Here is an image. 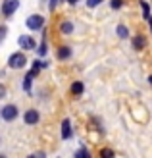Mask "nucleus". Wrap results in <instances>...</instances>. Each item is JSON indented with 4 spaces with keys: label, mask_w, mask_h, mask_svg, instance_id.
<instances>
[{
    "label": "nucleus",
    "mask_w": 152,
    "mask_h": 158,
    "mask_svg": "<svg viewBox=\"0 0 152 158\" xmlns=\"http://www.w3.org/2000/svg\"><path fill=\"white\" fill-rule=\"evenodd\" d=\"M25 64H27V58H25L23 52H14L12 56L8 58V66L12 69H21V68H25Z\"/></svg>",
    "instance_id": "f257e3e1"
},
{
    "label": "nucleus",
    "mask_w": 152,
    "mask_h": 158,
    "mask_svg": "<svg viewBox=\"0 0 152 158\" xmlns=\"http://www.w3.org/2000/svg\"><path fill=\"white\" fill-rule=\"evenodd\" d=\"M25 25L31 31H39V29H43V25H44V18H43L41 14H33V15H29V18H27Z\"/></svg>",
    "instance_id": "f03ea898"
},
{
    "label": "nucleus",
    "mask_w": 152,
    "mask_h": 158,
    "mask_svg": "<svg viewBox=\"0 0 152 158\" xmlns=\"http://www.w3.org/2000/svg\"><path fill=\"white\" fill-rule=\"evenodd\" d=\"M18 106L15 104H6L2 110H0V116H2V120H6V122H14L15 118H18Z\"/></svg>",
    "instance_id": "7ed1b4c3"
},
{
    "label": "nucleus",
    "mask_w": 152,
    "mask_h": 158,
    "mask_svg": "<svg viewBox=\"0 0 152 158\" xmlns=\"http://www.w3.org/2000/svg\"><path fill=\"white\" fill-rule=\"evenodd\" d=\"M18 8H19V0H4L2 2V14L6 18H10V15L15 14Z\"/></svg>",
    "instance_id": "20e7f679"
},
{
    "label": "nucleus",
    "mask_w": 152,
    "mask_h": 158,
    "mask_svg": "<svg viewBox=\"0 0 152 158\" xmlns=\"http://www.w3.org/2000/svg\"><path fill=\"white\" fill-rule=\"evenodd\" d=\"M18 43H19V46L23 50H35L37 48V43H35V39L31 35H21Z\"/></svg>",
    "instance_id": "39448f33"
},
{
    "label": "nucleus",
    "mask_w": 152,
    "mask_h": 158,
    "mask_svg": "<svg viewBox=\"0 0 152 158\" xmlns=\"http://www.w3.org/2000/svg\"><path fill=\"white\" fill-rule=\"evenodd\" d=\"M39 120H41V114H39V110H35V108H31L23 114V122L27 125H35V123H39Z\"/></svg>",
    "instance_id": "423d86ee"
},
{
    "label": "nucleus",
    "mask_w": 152,
    "mask_h": 158,
    "mask_svg": "<svg viewBox=\"0 0 152 158\" xmlns=\"http://www.w3.org/2000/svg\"><path fill=\"white\" fill-rule=\"evenodd\" d=\"M71 135H73V131H71V122L66 118V120L62 122V139L68 141V139H71Z\"/></svg>",
    "instance_id": "0eeeda50"
},
{
    "label": "nucleus",
    "mask_w": 152,
    "mask_h": 158,
    "mask_svg": "<svg viewBox=\"0 0 152 158\" xmlns=\"http://www.w3.org/2000/svg\"><path fill=\"white\" fill-rule=\"evenodd\" d=\"M133 48H135V50H145V48H146V37H145V35L133 37Z\"/></svg>",
    "instance_id": "6e6552de"
},
{
    "label": "nucleus",
    "mask_w": 152,
    "mask_h": 158,
    "mask_svg": "<svg viewBox=\"0 0 152 158\" xmlns=\"http://www.w3.org/2000/svg\"><path fill=\"white\" fill-rule=\"evenodd\" d=\"M56 58H58V60H68V58H71V48H69V46H60L58 52H56Z\"/></svg>",
    "instance_id": "1a4fd4ad"
},
{
    "label": "nucleus",
    "mask_w": 152,
    "mask_h": 158,
    "mask_svg": "<svg viewBox=\"0 0 152 158\" xmlns=\"http://www.w3.org/2000/svg\"><path fill=\"white\" fill-rule=\"evenodd\" d=\"M39 56H46V52H48V44H46V29H44V33H43V41L41 44H39V48H35Z\"/></svg>",
    "instance_id": "9d476101"
},
{
    "label": "nucleus",
    "mask_w": 152,
    "mask_h": 158,
    "mask_svg": "<svg viewBox=\"0 0 152 158\" xmlns=\"http://www.w3.org/2000/svg\"><path fill=\"white\" fill-rule=\"evenodd\" d=\"M60 33L71 35V33H73V23H71V21H62L60 23Z\"/></svg>",
    "instance_id": "9b49d317"
},
{
    "label": "nucleus",
    "mask_w": 152,
    "mask_h": 158,
    "mask_svg": "<svg viewBox=\"0 0 152 158\" xmlns=\"http://www.w3.org/2000/svg\"><path fill=\"white\" fill-rule=\"evenodd\" d=\"M141 8H142V15H145V21H150V6L146 0H141Z\"/></svg>",
    "instance_id": "f8f14e48"
},
{
    "label": "nucleus",
    "mask_w": 152,
    "mask_h": 158,
    "mask_svg": "<svg viewBox=\"0 0 152 158\" xmlns=\"http://www.w3.org/2000/svg\"><path fill=\"white\" fill-rule=\"evenodd\" d=\"M116 33H117L119 39H127V37H129V29H127L125 25H117L116 27Z\"/></svg>",
    "instance_id": "ddd939ff"
},
{
    "label": "nucleus",
    "mask_w": 152,
    "mask_h": 158,
    "mask_svg": "<svg viewBox=\"0 0 152 158\" xmlns=\"http://www.w3.org/2000/svg\"><path fill=\"white\" fill-rule=\"evenodd\" d=\"M83 91H85V85L81 81H75L73 85H71V93L73 94H83Z\"/></svg>",
    "instance_id": "4468645a"
},
{
    "label": "nucleus",
    "mask_w": 152,
    "mask_h": 158,
    "mask_svg": "<svg viewBox=\"0 0 152 158\" xmlns=\"http://www.w3.org/2000/svg\"><path fill=\"white\" fill-rule=\"evenodd\" d=\"M31 81H33V77L25 75V79H23V91H25V93H29V91H31Z\"/></svg>",
    "instance_id": "2eb2a0df"
},
{
    "label": "nucleus",
    "mask_w": 152,
    "mask_h": 158,
    "mask_svg": "<svg viewBox=\"0 0 152 158\" xmlns=\"http://www.w3.org/2000/svg\"><path fill=\"white\" fill-rule=\"evenodd\" d=\"M123 6V0H110V8L112 10H119Z\"/></svg>",
    "instance_id": "dca6fc26"
},
{
    "label": "nucleus",
    "mask_w": 152,
    "mask_h": 158,
    "mask_svg": "<svg viewBox=\"0 0 152 158\" xmlns=\"http://www.w3.org/2000/svg\"><path fill=\"white\" fill-rule=\"evenodd\" d=\"M89 156H91V152L87 151V148H81V151L75 152V158H89Z\"/></svg>",
    "instance_id": "f3484780"
},
{
    "label": "nucleus",
    "mask_w": 152,
    "mask_h": 158,
    "mask_svg": "<svg viewBox=\"0 0 152 158\" xmlns=\"http://www.w3.org/2000/svg\"><path fill=\"white\" fill-rule=\"evenodd\" d=\"M100 156H102V158H112V156H114V151H112V148H102V151H100Z\"/></svg>",
    "instance_id": "a211bd4d"
},
{
    "label": "nucleus",
    "mask_w": 152,
    "mask_h": 158,
    "mask_svg": "<svg viewBox=\"0 0 152 158\" xmlns=\"http://www.w3.org/2000/svg\"><path fill=\"white\" fill-rule=\"evenodd\" d=\"M46 66H48V64H46V62H41V60H35V62H33V68L39 69V72H41L43 68H46Z\"/></svg>",
    "instance_id": "6ab92c4d"
},
{
    "label": "nucleus",
    "mask_w": 152,
    "mask_h": 158,
    "mask_svg": "<svg viewBox=\"0 0 152 158\" xmlns=\"http://www.w3.org/2000/svg\"><path fill=\"white\" fill-rule=\"evenodd\" d=\"M62 2V0H50V2H48V10L50 12H54L56 10V8H58V4Z\"/></svg>",
    "instance_id": "aec40b11"
},
{
    "label": "nucleus",
    "mask_w": 152,
    "mask_h": 158,
    "mask_svg": "<svg viewBox=\"0 0 152 158\" xmlns=\"http://www.w3.org/2000/svg\"><path fill=\"white\" fill-rule=\"evenodd\" d=\"M6 33H8V27H6V25H0V43L4 41V37H6Z\"/></svg>",
    "instance_id": "412c9836"
},
{
    "label": "nucleus",
    "mask_w": 152,
    "mask_h": 158,
    "mask_svg": "<svg viewBox=\"0 0 152 158\" xmlns=\"http://www.w3.org/2000/svg\"><path fill=\"white\" fill-rule=\"evenodd\" d=\"M100 2H102V0H87V6H89V8H97Z\"/></svg>",
    "instance_id": "4be33fe9"
},
{
    "label": "nucleus",
    "mask_w": 152,
    "mask_h": 158,
    "mask_svg": "<svg viewBox=\"0 0 152 158\" xmlns=\"http://www.w3.org/2000/svg\"><path fill=\"white\" fill-rule=\"evenodd\" d=\"M6 93H8V91H6V85H0V98H4Z\"/></svg>",
    "instance_id": "5701e85b"
},
{
    "label": "nucleus",
    "mask_w": 152,
    "mask_h": 158,
    "mask_svg": "<svg viewBox=\"0 0 152 158\" xmlns=\"http://www.w3.org/2000/svg\"><path fill=\"white\" fill-rule=\"evenodd\" d=\"M77 2H79V0H68V4H71V6H75Z\"/></svg>",
    "instance_id": "b1692460"
}]
</instances>
